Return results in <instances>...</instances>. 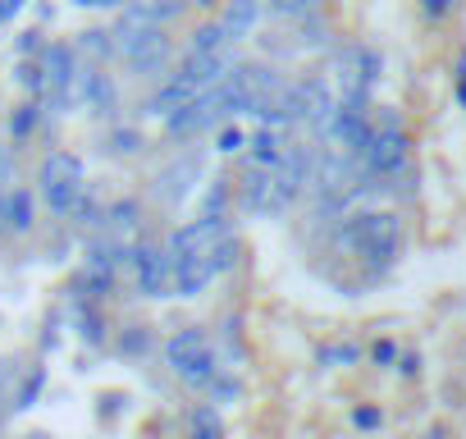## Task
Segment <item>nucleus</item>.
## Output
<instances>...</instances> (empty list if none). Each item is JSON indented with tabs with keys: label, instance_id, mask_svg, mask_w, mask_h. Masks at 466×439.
Here are the masks:
<instances>
[{
	"label": "nucleus",
	"instance_id": "obj_31",
	"mask_svg": "<svg viewBox=\"0 0 466 439\" xmlns=\"http://www.w3.org/2000/svg\"><path fill=\"white\" fill-rule=\"evenodd\" d=\"M10 380H15V362L5 357V362H0V393H5V384H10Z\"/></svg>",
	"mask_w": 466,
	"mask_h": 439
},
{
	"label": "nucleus",
	"instance_id": "obj_8",
	"mask_svg": "<svg viewBox=\"0 0 466 439\" xmlns=\"http://www.w3.org/2000/svg\"><path fill=\"white\" fill-rule=\"evenodd\" d=\"M128 257H133V271H137V289L147 298H165V289H169V257L160 248H133Z\"/></svg>",
	"mask_w": 466,
	"mask_h": 439
},
{
	"label": "nucleus",
	"instance_id": "obj_4",
	"mask_svg": "<svg viewBox=\"0 0 466 439\" xmlns=\"http://www.w3.org/2000/svg\"><path fill=\"white\" fill-rule=\"evenodd\" d=\"M42 188H46V201L56 215H69L74 201L83 197V160L69 156V151H51L46 165H42Z\"/></svg>",
	"mask_w": 466,
	"mask_h": 439
},
{
	"label": "nucleus",
	"instance_id": "obj_21",
	"mask_svg": "<svg viewBox=\"0 0 466 439\" xmlns=\"http://www.w3.org/2000/svg\"><path fill=\"white\" fill-rule=\"evenodd\" d=\"M42 384H46V371L37 366V371H33V380L24 384V393H19V403H15V407H28V403H33V398L42 393Z\"/></svg>",
	"mask_w": 466,
	"mask_h": 439
},
{
	"label": "nucleus",
	"instance_id": "obj_3",
	"mask_svg": "<svg viewBox=\"0 0 466 439\" xmlns=\"http://www.w3.org/2000/svg\"><path fill=\"white\" fill-rule=\"evenodd\" d=\"M165 362H169V371H174L183 384H192V389H206V384L215 380L210 343H206L201 330H178V334L165 343Z\"/></svg>",
	"mask_w": 466,
	"mask_h": 439
},
{
	"label": "nucleus",
	"instance_id": "obj_30",
	"mask_svg": "<svg viewBox=\"0 0 466 439\" xmlns=\"http://www.w3.org/2000/svg\"><path fill=\"white\" fill-rule=\"evenodd\" d=\"M357 357V348H329L325 352V362H352Z\"/></svg>",
	"mask_w": 466,
	"mask_h": 439
},
{
	"label": "nucleus",
	"instance_id": "obj_36",
	"mask_svg": "<svg viewBox=\"0 0 466 439\" xmlns=\"http://www.w3.org/2000/svg\"><path fill=\"white\" fill-rule=\"evenodd\" d=\"M457 74H461V78H466V51H461V69H457Z\"/></svg>",
	"mask_w": 466,
	"mask_h": 439
},
{
	"label": "nucleus",
	"instance_id": "obj_29",
	"mask_svg": "<svg viewBox=\"0 0 466 439\" xmlns=\"http://www.w3.org/2000/svg\"><path fill=\"white\" fill-rule=\"evenodd\" d=\"M19 51H24V56H28V51H42V37H37V33H24V37H19Z\"/></svg>",
	"mask_w": 466,
	"mask_h": 439
},
{
	"label": "nucleus",
	"instance_id": "obj_35",
	"mask_svg": "<svg viewBox=\"0 0 466 439\" xmlns=\"http://www.w3.org/2000/svg\"><path fill=\"white\" fill-rule=\"evenodd\" d=\"M192 5H201V10H215V0H192Z\"/></svg>",
	"mask_w": 466,
	"mask_h": 439
},
{
	"label": "nucleus",
	"instance_id": "obj_19",
	"mask_svg": "<svg viewBox=\"0 0 466 439\" xmlns=\"http://www.w3.org/2000/svg\"><path fill=\"white\" fill-rule=\"evenodd\" d=\"M78 325H83V339H87V343H101V321H96V311L83 307V302H78Z\"/></svg>",
	"mask_w": 466,
	"mask_h": 439
},
{
	"label": "nucleus",
	"instance_id": "obj_26",
	"mask_svg": "<svg viewBox=\"0 0 466 439\" xmlns=\"http://www.w3.org/2000/svg\"><path fill=\"white\" fill-rule=\"evenodd\" d=\"M393 357H398V348H393L389 339H380V343H375V362H380V366H389Z\"/></svg>",
	"mask_w": 466,
	"mask_h": 439
},
{
	"label": "nucleus",
	"instance_id": "obj_38",
	"mask_svg": "<svg viewBox=\"0 0 466 439\" xmlns=\"http://www.w3.org/2000/svg\"><path fill=\"white\" fill-rule=\"evenodd\" d=\"M15 5H19V10H24V5H28V0H15Z\"/></svg>",
	"mask_w": 466,
	"mask_h": 439
},
{
	"label": "nucleus",
	"instance_id": "obj_14",
	"mask_svg": "<svg viewBox=\"0 0 466 439\" xmlns=\"http://www.w3.org/2000/svg\"><path fill=\"white\" fill-rule=\"evenodd\" d=\"M228 46H233V37L224 24H201L192 33V51H228Z\"/></svg>",
	"mask_w": 466,
	"mask_h": 439
},
{
	"label": "nucleus",
	"instance_id": "obj_23",
	"mask_svg": "<svg viewBox=\"0 0 466 439\" xmlns=\"http://www.w3.org/2000/svg\"><path fill=\"white\" fill-rule=\"evenodd\" d=\"M147 348H151L147 330H128V334H124V352H147Z\"/></svg>",
	"mask_w": 466,
	"mask_h": 439
},
{
	"label": "nucleus",
	"instance_id": "obj_11",
	"mask_svg": "<svg viewBox=\"0 0 466 439\" xmlns=\"http://www.w3.org/2000/svg\"><path fill=\"white\" fill-rule=\"evenodd\" d=\"M128 10L147 24H169L183 15V0H128Z\"/></svg>",
	"mask_w": 466,
	"mask_h": 439
},
{
	"label": "nucleus",
	"instance_id": "obj_27",
	"mask_svg": "<svg viewBox=\"0 0 466 439\" xmlns=\"http://www.w3.org/2000/svg\"><path fill=\"white\" fill-rule=\"evenodd\" d=\"M74 5H83V10H115V5H124V0H74Z\"/></svg>",
	"mask_w": 466,
	"mask_h": 439
},
{
	"label": "nucleus",
	"instance_id": "obj_17",
	"mask_svg": "<svg viewBox=\"0 0 466 439\" xmlns=\"http://www.w3.org/2000/svg\"><path fill=\"white\" fill-rule=\"evenodd\" d=\"M37 110H42L37 101H33V106H19V110H15V119H10V128H15V138H28V133L37 128Z\"/></svg>",
	"mask_w": 466,
	"mask_h": 439
},
{
	"label": "nucleus",
	"instance_id": "obj_9",
	"mask_svg": "<svg viewBox=\"0 0 466 439\" xmlns=\"http://www.w3.org/2000/svg\"><path fill=\"white\" fill-rule=\"evenodd\" d=\"M37 65H42V78L51 87V106H65V83L74 74V51L65 42H51V46H42V60Z\"/></svg>",
	"mask_w": 466,
	"mask_h": 439
},
{
	"label": "nucleus",
	"instance_id": "obj_6",
	"mask_svg": "<svg viewBox=\"0 0 466 439\" xmlns=\"http://www.w3.org/2000/svg\"><path fill=\"white\" fill-rule=\"evenodd\" d=\"M361 160H366L370 174H398L407 165V138L398 128H380V133H370Z\"/></svg>",
	"mask_w": 466,
	"mask_h": 439
},
{
	"label": "nucleus",
	"instance_id": "obj_16",
	"mask_svg": "<svg viewBox=\"0 0 466 439\" xmlns=\"http://www.w3.org/2000/svg\"><path fill=\"white\" fill-rule=\"evenodd\" d=\"M78 51H83V56H92V60L101 65V60H110V51H115V42H110V33H101V28H92V33H83V42H78Z\"/></svg>",
	"mask_w": 466,
	"mask_h": 439
},
{
	"label": "nucleus",
	"instance_id": "obj_12",
	"mask_svg": "<svg viewBox=\"0 0 466 439\" xmlns=\"http://www.w3.org/2000/svg\"><path fill=\"white\" fill-rule=\"evenodd\" d=\"M284 151H289V147L279 142V133H275V128H257V133H252V156H257L266 169H270V165H279V160H284Z\"/></svg>",
	"mask_w": 466,
	"mask_h": 439
},
{
	"label": "nucleus",
	"instance_id": "obj_32",
	"mask_svg": "<svg viewBox=\"0 0 466 439\" xmlns=\"http://www.w3.org/2000/svg\"><path fill=\"white\" fill-rule=\"evenodd\" d=\"M19 15V5H15V0H0V24H10Z\"/></svg>",
	"mask_w": 466,
	"mask_h": 439
},
{
	"label": "nucleus",
	"instance_id": "obj_7",
	"mask_svg": "<svg viewBox=\"0 0 466 439\" xmlns=\"http://www.w3.org/2000/svg\"><path fill=\"white\" fill-rule=\"evenodd\" d=\"M224 74H228V51H187V60H183V69H178L174 78H183V83H192L197 92H206V87H215Z\"/></svg>",
	"mask_w": 466,
	"mask_h": 439
},
{
	"label": "nucleus",
	"instance_id": "obj_24",
	"mask_svg": "<svg viewBox=\"0 0 466 439\" xmlns=\"http://www.w3.org/2000/svg\"><path fill=\"white\" fill-rule=\"evenodd\" d=\"M352 421H357L361 430H375L384 416H380V407H357V412H352Z\"/></svg>",
	"mask_w": 466,
	"mask_h": 439
},
{
	"label": "nucleus",
	"instance_id": "obj_37",
	"mask_svg": "<svg viewBox=\"0 0 466 439\" xmlns=\"http://www.w3.org/2000/svg\"><path fill=\"white\" fill-rule=\"evenodd\" d=\"M0 220H5V201H0Z\"/></svg>",
	"mask_w": 466,
	"mask_h": 439
},
{
	"label": "nucleus",
	"instance_id": "obj_13",
	"mask_svg": "<svg viewBox=\"0 0 466 439\" xmlns=\"http://www.w3.org/2000/svg\"><path fill=\"white\" fill-rule=\"evenodd\" d=\"M5 220H10L15 234L33 230V192H15V197L5 201Z\"/></svg>",
	"mask_w": 466,
	"mask_h": 439
},
{
	"label": "nucleus",
	"instance_id": "obj_34",
	"mask_svg": "<svg viewBox=\"0 0 466 439\" xmlns=\"http://www.w3.org/2000/svg\"><path fill=\"white\" fill-rule=\"evenodd\" d=\"M457 101H461V106H466V78H461V83H457Z\"/></svg>",
	"mask_w": 466,
	"mask_h": 439
},
{
	"label": "nucleus",
	"instance_id": "obj_10",
	"mask_svg": "<svg viewBox=\"0 0 466 439\" xmlns=\"http://www.w3.org/2000/svg\"><path fill=\"white\" fill-rule=\"evenodd\" d=\"M257 19H261V0H224V19H219V24L228 28V37H233V42L252 37Z\"/></svg>",
	"mask_w": 466,
	"mask_h": 439
},
{
	"label": "nucleus",
	"instance_id": "obj_1",
	"mask_svg": "<svg viewBox=\"0 0 466 439\" xmlns=\"http://www.w3.org/2000/svg\"><path fill=\"white\" fill-rule=\"evenodd\" d=\"M110 37H115V46H119V56H124V65H128L133 74H156V69L169 60V37H165V28L137 19L133 10H124V19H119V28H115Z\"/></svg>",
	"mask_w": 466,
	"mask_h": 439
},
{
	"label": "nucleus",
	"instance_id": "obj_5",
	"mask_svg": "<svg viewBox=\"0 0 466 439\" xmlns=\"http://www.w3.org/2000/svg\"><path fill=\"white\" fill-rule=\"evenodd\" d=\"M228 234V225H224V215H201V220H192V225H183L174 239H169V261H178V257H197V252H210L219 239Z\"/></svg>",
	"mask_w": 466,
	"mask_h": 439
},
{
	"label": "nucleus",
	"instance_id": "obj_33",
	"mask_svg": "<svg viewBox=\"0 0 466 439\" xmlns=\"http://www.w3.org/2000/svg\"><path fill=\"white\" fill-rule=\"evenodd\" d=\"M187 439H219V434H210V430H192Z\"/></svg>",
	"mask_w": 466,
	"mask_h": 439
},
{
	"label": "nucleus",
	"instance_id": "obj_22",
	"mask_svg": "<svg viewBox=\"0 0 466 439\" xmlns=\"http://www.w3.org/2000/svg\"><path fill=\"white\" fill-rule=\"evenodd\" d=\"M192 430H210V434H219V416H215V407H197V412H192Z\"/></svg>",
	"mask_w": 466,
	"mask_h": 439
},
{
	"label": "nucleus",
	"instance_id": "obj_18",
	"mask_svg": "<svg viewBox=\"0 0 466 439\" xmlns=\"http://www.w3.org/2000/svg\"><path fill=\"white\" fill-rule=\"evenodd\" d=\"M320 0H270V10L284 15V19H298V15H311Z\"/></svg>",
	"mask_w": 466,
	"mask_h": 439
},
{
	"label": "nucleus",
	"instance_id": "obj_28",
	"mask_svg": "<svg viewBox=\"0 0 466 439\" xmlns=\"http://www.w3.org/2000/svg\"><path fill=\"white\" fill-rule=\"evenodd\" d=\"M448 10H452V0H425V15H434V19L448 15Z\"/></svg>",
	"mask_w": 466,
	"mask_h": 439
},
{
	"label": "nucleus",
	"instance_id": "obj_20",
	"mask_svg": "<svg viewBox=\"0 0 466 439\" xmlns=\"http://www.w3.org/2000/svg\"><path fill=\"white\" fill-rule=\"evenodd\" d=\"M19 83H24V87H33V97H42V92H46L42 65H19Z\"/></svg>",
	"mask_w": 466,
	"mask_h": 439
},
{
	"label": "nucleus",
	"instance_id": "obj_39",
	"mask_svg": "<svg viewBox=\"0 0 466 439\" xmlns=\"http://www.w3.org/2000/svg\"><path fill=\"white\" fill-rule=\"evenodd\" d=\"M28 439H46V434H28Z\"/></svg>",
	"mask_w": 466,
	"mask_h": 439
},
{
	"label": "nucleus",
	"instance_id": "obj_2",
	"mask_svg": "<svg viewBox=\"0 0 466 439\" xmlns=\"http://www.w3.org/2000/svg\"><path fill=\"white\" fill-rule=\"evenodd\" d=\"M343 243L370 261V266H389L398 257V243H402V230H398V215L389 210H370V215H352L343 225Z\"/></svg>",
	"mask_w": 466,
	"mask_h": 439
},
{
	"label": "nucleus",
	"instance_id": "obj_25",
	"mask_svg": "<svg viewBox=\"0 0 466 439\" xmlns=\"http://www.w3.org/2000/svg\"><path fill=\"white\" fill-rule=\"evenodd\" d=\"M238 147H243V133L238 128H224L219 133V151H238Z\"/></svg>",
	"mask_w": 466,
	"mask_h": 439
},
{
	"label": "nucleus",
	"instance_id": "obj_15",
	"mask_svg": "<svg viewBox=\"0 0 466 439\" xmlns=\"http://www.w3.org/2000/svg\"><path fill=\"white\" fill-rule=\"evenodd\" d=\"M192 174H197V160H183V169H169V174H160V197H165V201L183 197Z\"/></svg>",
	"mask_w": 466,
	"mask_h": 439
}]
</instances>
